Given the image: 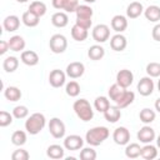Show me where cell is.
I'll list each match as a JSON object with an SVG mask.
<instances>
[{
  "instance_id": "6da1fadb",
  "label": "cell",
  "mask_w": 160,
  "mask_h": 160,
  "mask_svg": "<svg viewBox=\"0 0 160 160\" xmlns=\"http://www.w3.org/2000/svg\"><path fill=\"white\" fill-rule=\"evenodd\" d=\"M108 94H109V98L110 100H112L115 102V105L120 109H124V108H128L130 104L134 102L135 100V94L130 90H126L124 88H121L120 85H118L116 82L112 84L109 90H108Z\"/></svg>"
},
{
  "instance_id": "7a4b0ae2",
  "label": "cell",
  "mask_w": 160,
  "mask_h": 160,
  "mask_svg": "<svg viewBox=\"0 0 160 160\" xmlns=\"http://www.w3.org/2000/svg\"><path fill=\"white\" fill-rule=\"evenodd\" d=\"M110 135V131L106 126H95L86 131L85 141L91 146H98L102 144Z\"/></svg>"
},
{
  "instance_id": "3957f363",
  "label": "cell",
  "mask_w": 160,
  "mask_h": 160,
  "mask_svg": "<svg viewBox=\"0 0 160 160\" xmlns=\"http://www.w3.org/2000/svg\"><path fill=\"white\" fill-rule=\"evenodd\" d=\"M46 124V119L45 115L41 112H34L31 114L26 121H25V130L30 134V135H38L45 126Z\"/></svg>"
},
{
  "instance_id": "277c9868",
  "label": "cell",
  "mask_w": 160,
  "mask_h": 160,
  "mask_svg": "<svg viewBox=\"0 0 160 160\" xmlns=\"http://www.w3.org/2000/svg\"><path fill=\"white\" fill-rule=\"evenodd\" d=\"M72 109L76 114V116L81 120V121H90L94 118V110L92 106L90 105V102L86 99H79L75 100Z\"/></svg>"
},
{
  "instance_id": "5b68a950",
  "label": "cell",
  "mask_w": 160,
  "mask_h": 160,
  "mask_svg": "<svg viewBox=\"0 0 160 160\" xmlns=\"http://www.w3.org/2000/svg\"><path fill=\"white\" fill-rule=\"evenodd\" d=\"M75 14H76L75 24H78L79 26L89 30L92 25V20H91L92 14H94L92 9L89 5H79Z\"/></svg>"
},
{
  "instance_id": "8992f818",
  "label": "cell",
  "mask_w": 160,
  "mask_h": 160,
  "mask_svg": "<svg viewBox=\"0 0 160 160\" xmlns=\"http://www.w3.org/2000/svg\"><path fill=\"white\" fill-rule=\"evenodd\" d=\"M49 48L54 54H62L68 48V39L62 34H54L49 40Z\"/></svg>"
},
{
  "instance_id": "52a82bcc",
  "label": "cell",
  "mask_w": 160,
  "mask_h": 160,
  "mask_svg": "<svg viewBox=\"0 0 160 160\" xmlns=\"http://www.w3.org/2000/svg\"><path fill=\"white\" fill-rule=\"evenodd\" d=\"M49 132L55 139H62L65 136V132H66V128H65L64 121L59 118L50 119V121H49Z\"/></svg>"
},
{
  "instance_id": "ba28073f",
  "label": "cell",
  "mask_w": 160,
  "mask_h": 160,
  "mask_svg": "<svg viewBox=\"0 0 160 160\" xmlns=\"http://www.w3.org/2000/svg\"><path fill=\"white\" fill-rule=\"evenodd\" d=\"M91 35L96 42L102 44L106 40H109V38H110V28L105 24H98L94 26Z\"/></svg>"
},
{
  "instance_id": "9c48e42d",
  "label": "cell",
  "mask_w": 160,
  "mask_h": 160,
  "mask_svg": "<svg viewBox=\"0 0 160 160\" xmlns=\"http://www.w3.org/2000/svg\"><path fill=\"white\" fill-rule=\"evenodd\" d=\"M51 4L58 10H64L65 12H75L79 4V0H51Z\"/></svg>"
},
{
  "instance_id": "30bf717a",
  "label": "cell",
  "mask_w": 160,
  "mask_h": 160,
  "mask_svg": "<svg viewBox=\"0 0 160 160\" xmlns=\"http://www.w3.org/2000/svg\"><path fill=\"white\" fill-rule=\"evenodd\" d=\"M82 146H84V139L80 135L72 134V135H69L64 139V148L66 150L75 151V150L82 149Z\"/></svg>"
},
{
  "instance_id": "8fae6325",
  "label": "cell",
  "mask_w": 160,
  "mask_h": 160,
  "mask_svg": "<svg viewBox=\"0 0 160 160\" xmlns=\"http://www.w3.org/2000/svg\"><path fill=\"white\" fill-rule=\"evenodd\" d=\"M154 88H155V84H154V81L150 76H144L138 82V91L142 96L151 95L152 91H154Z\"/></svg>"
},
{
  "instance_id": "7c38bea8",
  "label": "cell",
  "mask_w": 160,
  "mask_h": 160,
  "mask_svg": "<svg viewBox=\"0 0 160 160\" xmlns=\"http://www.w3.org/2000/svg\"><path fill=\"white\" fill-rule=\"evenodd\" d=\"M112 140L116 145H126L130 141V131L125 126H119L112 132Z\"/></svg>"
},
{
  "instance_id": "4fadbf2b",
  "label": "cell",
  "mask_w": 160,
  "mask_h": 160,
  "mask_svg": "<svg viewBox=\"0 0 160 160\" xmlns=\"http://www.w3.org/2000/svg\"><path fill=\"white\" fill-rule=\"evenodd\" d=\"M134 81V74L129 69H121L116 74V84L124 89H128Z\"/></svg>"
},
{
  "instance_id": "5bb4252c",
  "label": "cell",
  "mask_w": 160,
  "mask_h": 160,
  "mask_svg": "<svg viewBox=\"0 0 160 160\" xmlns=\"http://www.w3.org/2000/svg\"><path fill=\"white\" fill-rule=\"evenodd\" d=\"M156 135H155V130L149 126L148 124H145L142 128H140V130L138 131V140L142 144H150L155 140Z\"/></svg>"
},
{
  "instance_id": "9a60e30c",
  "label": "cell",
  "mask_w": 160,
  "mask_h": 160,
  "mask_svg": "<svg viewBox=\"0 0 160 160\" xmlns=\"http://www.w3.org/2000/svg\"><path fill=\"white\" fill-rule=\"evenodd\" d=\"M66 75L71 79H78L81 78L85 72V65L80 61H72L66 66Z\"/></svg>"
},
{
  "instance_id": "2e32d148",
  "label": "cell",
  "mask_w": 160,
  "mask_h": 160,
  "mask_svg": "<svg viewBox=\"0 0 160 160\" xmlns=\"http://www.w3.org/2000/svg\"><path fill=\"white\" fill-rule=\"evenodd\" d=\"M66 81V72L59 69H54L49 74V82L52 88H61Z\"/></svg>"
},
{
  "instance_id": "e0dca14e",
  "label": "cell",
  "mask_w": 160,
  "mask_h": 160,
  "mask_svg": "<svg viewBox=\"0 0 160 160\" xmlns=\"http://www.w3.org/2000/svg\"><path fill=\"white\" fill-rule=\"evenodd\" d=\"M126 45H128V40L121 32L115 34L110 39V48L114 51H122V50H125Z\"/></svg>"
},
{
  "instance_id": "ac0fdd59",
  "label": "cell",
  "mask_w": 160,
  "mask_h": 160,
  "mask_svg": "<svg viewBox=\"0 0 160 160\" xmlns=\"http://www.w3.org/2000/svg\"><path fill=\"white\" fill-rule=\"evenodd\" d=\"M110 25H111V29H112L114 31H116V32H122V31H125L126 28H128V19H126V16H124V15H115V16H112Z\"/></svg>"
},
{
  "instance_id": "d6986e66",
  "label": "cell",
  "mask_w": 160,
  "mask_h": 160,
  "mask_svg": "<svg viewBox=\"0 0 160 160\" xmlns=\"http://www.w3.org/2000/svg\"><path fill=\"white\" fill-rule=\"evenodd\" d=\"M144 6L141 2L139 1H132L128 5L126 8V16L130 18V19H136L139 18L141 14H144Z\"/></svg>"
},
{
  "instance_id": "ffe728a7",
  "label": "cell",
  "mask_w": 160,
  "mask_h": 160,
  "mask_svg": "<svg viewBox=\"0 0 160 160\" xmlns=\"http://www.w3.org/2000/svg\"><path fill=\"white\" fill-rule=\"evenodd\" d=\"M20 60L28 66H35L39 62V55L32 50H24L21 51Z\"/></svg>"
},
{
  "instance_id": "44dd1931",
  "label": "cell",
  "mask_w": 160,
  "mask_h": 160,
  "mask_svg": "<svg viewBox=\"0 0 160 160\" xmlns=\"http://www.w3.org/2000/svg\"><path fill=\"white\" fill-rule=\"evenodd\" d=\"M2 26L9 32L16 31L19 29V26H20V19H19V16H16V15H9V16H6L4 19V21H2Z\"/></svg>"
},
{
  "instance_id": "7402d4cb",
  "label": "cell",
  "mask_w": 160,
  "mask_h": 160,
  "mask_svg": "<svg viewBox=\"0 0 160 160\" xmlns=\"http://www.w3.org/2000/svg\"><path fill=\"white\" fill-rule=\"evenodd\" d=\"M51 24L55 28H65L69 24V16L65 11H58L51 16Z\"/></svg>"
},
{
  "instance_id": "603a6c76",
  "label": "cell",
  "mask_w": 160,
  "mask_h": 160,
  "mask_svg": "<svg viewBox=\"0 0 160 160\" xmlns=\"http://www.w3.org/2000/svg\"><path fill=\"white\" fill-rule=\"evenodd\" d=\"M21 21H22V24H24L25 26H28V28H35V26L39 25L40 18H39L36 14H34L32 11L28 10V11H25V12L22 14Z\"/></svg>"
},
{
  "instance_id": "cb8c5ba5",
  "label": "cell",
  "mask_w": 160,
  "mask_h": 160,
  "mask_svg": "<svg viewBox=\"0 0 160 160\" xmlns=\"http://www.w3.org/2000/svg\"><path fill=\"white\" fill-rule=\"evenodd\" d=\"M104 118H105L106 121L114 124V122H116V121L120 120V118H121V109L118 108L116 105L115 106H111L110 105L109 109L104 112Z\"/></svg>"
},
{
  "instance_id": "d4e9b609",
  "label": "cell",
  "mask_w": 160,
  "mask_h": 160,
  "mask_svg": "<svg viewBox=\"0 0 160 160\" xmlns=\"http://www.w3.org/2000/svg\"><path fill=\"white\" fill-rule=\"evenodd\" d=\"M25 45H26V42H25L24 38L20 36V35H14V36H11V38L9 39L10 50H12V51H15V52H18V51H24Z\"/></svg>"
},
{
  "instance_id": "484cf974",
  "label": "cell",
  "mask_w": 160,
  "mask_h": 160,
  "mask_svg": "<svg viewBox=\"0 0 160 160\" xmlns=\"http://www.w3.org/2000/svg\"><path fill=\"white\" fill-rule=\"evenodd\" d=\"M46 155H48L50 159H54V160L62 159L64 155H65L64 146L58 145V144H52V145H50V146L46 149Z\"/></svg>"
},
{
  "instance_id": "4316f807",
  "label": "cell",
  "mask_w": 160,
  "mask_h": 160,
  "mask_svg": "<svg viewBox=\"0 0 160 160\" xmlns=\"http://www.w3.org/2000/svg\"><path fill=\"white\" fill-rule=\"evenodd\" d=\"M144 16L151 22H158L160 20V8L158 5H150L144 10Z\"/></svg>"
},
{
  "instance_id": "83f0119b",
  "label": "cell",
  "mask_w": 160,
  "mask_h": 160,
  "mask_svg": "<svg viewBox=\"0 0 160 160\" xmlns=\"http://www.w3.org/2000/svg\"><path fill=\"white\" fill-rule=\"evenodd\" d=\"M4 96L6 98V100L15 102L21 99V90L16 86H8L4 89Z\"/></svg>"
},
{
  "instance_id": "f1b7e54d",
  "label": "cell",
  "mask_w": 160,
  "mask_h": 160,
  "mask_svg": "<svg viewBox=\"0 0 160 160\" xmlns=\"http://www.w3.org/2000/svg\"><path fill=\"white\" fill-rule=\"evenodd\" d=\"M88 35H89L88 29H84V28L79 26L78 24H74V26L71 28V38L75 41H85Z\"/></svg>"
},
{
  "instance_id": "f546056e",
  "label": "cell",
  "mask_w": 160,
  "mask_h": 160,
  "mask_svg": "<svg viewBox=\"0 0 160 160\" xmlns=\"http://www.w3.org/2000/svg\"><path fill=\"white\" fill-rule=\"evenodd\" d=\"M104 55H105V49H104L101 45H98V44L90 46L89 50H88V56H89L91 60H94V61L101 60V59L104 58Z\"/></svg>"
},
{
  "instance_id": "4dcf8cb0",
  "label": "cell",
  "mask_w": 160,
  "mask_h": 160,
  "mask_svg": "<svg viewBox=\"0 0 160 160\" xmlns=\"http://www.w3.org/2000/svg\"><path fill=\"white\" fill-rule=\"evenodd\" d=\"M141 158H144L145 160H152L158 156V148L151 145L150 144H145L142 148H141V154H140Z\"/></svg>"
},
{
  "instance_id": "1f68e13d",
  "label": "cell",
  "mask_w": 160,
  "mask_h": 160,
  "mask_svg": "<svg viewBox=\"0 0 160 160\" xmlns=\"http://www.w3.org/2000/svg\"><path fill=\"white\" fill-rule=\"evenodd\" d=\"M141 154V148L138 142H130V144H126V148H125V155L126 158L129 159H136L139 158Z\"/></svg>"
},
{
  "instance_id": "d6a6232c",
  "label": "cell",
  "mask_w": 160,
  "mask_h": 160,
  "mask_svg": "<svg viewBox=\"0 0 160 160\" xmlns=\"http://www.w3.org/2000/svg\"><path fill=\"white\" fill-rule=\"evenodd\" d=\"M19 66V59L16 56H8L2 61V68L6 72H14Z\"/></svg>"
},
{
  "instance_id": "836d02e7",
  "label": "cell",
  "mask_w": 160,
  "mask_h": 160,
  "mask_svg": "<svg viewBox=\"0 0 160 160\" xmlns=\"http://www.w3.org/2000/svg\"><path fill=\"white\" fill-rule=\"evenodd\" d=\"M155 118H156V114H155V111H154L152 109H150V108H144V109L140 111V114H139V119H140V121L144 122V124H151V122L155 120Z\"/></svg>"
},
{
  "instance_id": "e575fe53",
  "label": "cell",
  "mask_w": 160,
  "mask_h": 160,
  "mask_svg": "<svg viewBox=\"0 0 160 160\" xmlns=\"http://www.w3.org/2000/svg\"><path fill=\"white\" fill-rule=\"evenodd\" d=\"M110 106V101L106 96H98L94 101V108L95 110H98L99 112H105Z\"/></svg>"
},
{
  "instance_id": "d590c367",
  "label": "cell",
  "mask_w": 160,
  "mask_h": 160,
  "mask_svg": "<svg viewBox=\"0 0 160 160\" xmlns=\"http://www.w3.org/2000/svg\"><path fill=\"white\" fill-rule=\"evenodd\" d=\"M29 10L32 11L34 14H36L39 18H41V16H44L46 14L48 9H46L45 2H42V1H32L30 4V6H29Z\"/></svg>"
},
{
  "instance_id": "8d00e7d4",
  "label": "cell",
  "mask_w": 160,
  "mask_h": 160,
  "mask_svg": "<svg viewBox=\"0 0 160 160\" xmlns=\"http://www.w3.org/2000/svg\"><path fill=\"white\" fill-rule=\"evenodd\" d=\"M26 140H28V136L24 130H16L11 135V142L16 146H22L26 142Z\"/></svg>"
},
{
  "instance_id": "74e56055",
  "label": "cell",
  "mask_w": 160,
  "mask_h": 160,
  "mask_svg": "<svg viewBox=\"0 0 160 160\" xmlns=\"http://www.w3.org/2000/svg\"><path fill=\"white\" fill-rule=\"evenodd\" d=\"M65 91H66V94H68L70 98H76V96L80 94V85H79L76 81L71 80V81H69V82L66 84Z\"/></svg>"
},
{
  "instance_id": "f35d334b",
  "label": "cell",
  "mask_w": 160,
  "mask_h": 160,
  "mask_svg": "<svg viewBox=\"0 0 160 160\" xmlns=\"http://www.w3.org/2000/svg\"><path fill=\"white\" fill-rule=\"evenodd\" d=\"M146 74L150 78H159L160 76V62H149L146 65Z\"/></svg>"
},
{
  "instance_id": "ab89813d",
  "label": "cell",
  "mask_w": 160,
  "mask_h": 160,
  "mask_svg": "<svg viewBox=\"0 0 160 160\" xmlns=\"http://www.w3.org/2000/svg\"><path fill=\"white\" fill-rule=\"evenodd\" d=\"M96 151L91 148V145L89 148H82L80 151V159L81 160H95L96 159Z\"/></svg>"
},
{
  "instance_id": "60d3db41",
  "label": "cell",
  "mask_w": 160,
  "mask_h": 160,
  "mask_svg": "<svg viewBox=\"0 0 160 160\" xmlns=\"http://www.w3.org/2000/svg\"><path fill=\"white\" fill-rule=\"evenodd\" d=\"M12 115L15 119H25L29 115V109L25 105H18L12 109Z\"/></svg>"
},
{
  "instance_id": "b9f144b4",
  "label": "cell",
  "mask_w": 160,
  "mask_h": 160,
  "mask_svg": "<svg viewBox=\"0 0 160 160\" xmlns=\"http://www.w3.org/2000/svg\"><path fill=\"white\" fill-rule=\"evenodd\" d=\"M12 119H14V115L5 111V110H1L0 111V126L1 128H5L8 125H10L12 122Z\"/></svg>"
},
{
  "instance_id": "7bdbcfd3",
  "label": "cell",
  "mask_w": 160,
  "mask_h": 160,
  "mask_svg": "<svg viewBox=\"0 0 160 160\" xmlns=\"http://www.w3.org/2000/svg\"><path fill=\"white\" fill-rule=\"evenodd\" d=\"M29 158H30L29 152H28L25 149H21V148L16 149V150L11 154V159H12V160H28Z\"/></svg>"
},
{
  "instance_id": "ee69618b",
  "label": "cell",
  "mask_w": 160,
  "mask_h": 160,
  "mask_svg": "<svg viewBox=\"0 0 160 160\" xmlns=\"http://www.w3.org/2000/svg\"><path fill=\"white\" fill-rule=\"evenodd\" d=\"M151 36L155 41H160V22L156 24L154 28H152V31H151Z\"/></svg>"
},
{
  "instance_id": "f6af8a7d",
  "label": "cell",
  "mask_w": 160,
  "mask_h": 160,
  "mask_svg": "<svg viewBox=\"0 0 160 160\" xmlns=\"http://www.w3.org/2000/svg\"><path fill=\"white\" fill-rule=\"evenodd\" d=\"M8 50H10V46H9V41H5V40H1L0 41V55H4Z\"/></svg>"
},
{
  "instance_id": "bcb514c9",
  "label": "cell",
  "mask_w": 160,
  "mask_h": 160,
  "mask_svg": "<svg viewBox=\"0 0 160 160\" xmlns=\"http://www.w3.org/2000/svg\"><path fill=\"white\" fill-rule=\"evenodd\" d=\"M155 110H156L158 112H160V98L155 100Z\"/></svg>"
},
{
  "instance_id": "7dc6e473",
  "label": "cell",
  "mask_w": 160,
  "mask_h": 160,
  "mask_svg": "<svg viewBox=\"0 0 160 160\" xmlns=\"http://www.w3.org/2000/svg\"><path fill=\"white\" fill-rule=\"evenodd\" d=\"M156 146L160 149V134L158 135V138H156Z\"/></svg>"
},
{
  "instance_id": "c3c4849f",
  "label": "cell",
  "mask_w": 160,
  "mask_h": 160,
  "mask_svg": "<svg viewBox=\"0 0 160 160\" xmlns=\"http://www.w3.org/2000/svg\"><path fill=\"white\" fill-rule=\"evenodd\" d=\"M85 2H89V4H92V2H95L96 0H84Z\"/></svg>"
},
{
  "instance_id": "681fc988",
  "label": "cell",
  "mask_w": 160,
  "mask_h": 160,
  "mask_svg": "<svg viewBox=\"0 0 160 160\" xmlns=\"http://www.w3.org/2000/svg\"><path fill=\"white\" fill-rule=\"evenodd\" d=\"M158 90H159V92H160V79H159V81H158Z\"/></svg>"
},
{
  "instance_id": "f907efd6",
  "label": "cell",
  "mask_w": 160,
  "mask_h": 160,
  "mask_svg": "<svg viewBox=\"0 0 160 160\" xmlns=\"http://www.w3.org/2000/svg\"><path fill=\"white\" fill-rule=\"evenodd\" d=\"M18 2H26V1H29V0H16Z\"/></svg>"
}]
</instances>
